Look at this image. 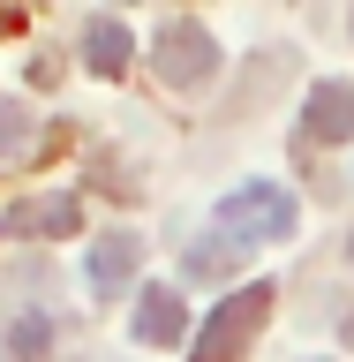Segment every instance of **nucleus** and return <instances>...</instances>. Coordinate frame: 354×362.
I'll return each mask as SVG.
<instances>
[{
  "label": "nucleus",
  "instance_id": "nucleus-1",
  "mask_svg": "<svg viewBox=\"0 0 354 362\" xmlns=\"http://www.w3.org/2000/svg\"><path fill=\"white\" fill-rule=\"evenodd\" d=\"M294 219H302V211H294V197L279 189V181H242V189L219 197V234L242 242V249L249 242H287Z\"/></svg>",
  "mask_w": 354,
  "mask_h": 362
},
{
  "label": "nucleus",
  "instance_id": "nucleus-2",
  "mask_svg": "<svg viewBox=\"0 0 354 362\" xmlns=\"http://www.w3.org/2000/svg\"><path fill=\"white\" fill-rule=\"evenodd\" d=\"M264 317H271V287H264V279H256V287H234L219 310L203 317L196 355H189V362H242V355H249V339L264 332Z\"/></svg>",
  "mask_w": 354,
  "mask_h": 362
},
{
  "label": "nucleus",
  "instance_id": "nucleus-3",
  "mask_svg": "<svg viewBox=\"0 0 354 362\" xmlns=\"http://www.w3.org/2000/svg\"><path fill=\"white\" fill-rule=\"evenodd\" d=\"M151 68H158L174 90H196V83H211L219 45H211V30H203V23L174 16V23H158V38H151Z\"/></svg>",
  "mask_w": 354,
  "mask_h": 362
},
{
  "label": "nucleus",
  "instance_id": "nucleus-4",
  "mask_svg": "<svg viewBox=\"0 0 354 362\" xmlns=\"http://www.w3.org/2000/svg\"><path fill=\"white\" fill-rule=\"evenodd\" d=\"M302 129H309L317 144H347V136H354V83H339V76L309 83V106H302Z\"/></svg>",
  "mask_w": 354,
  "mask_h": 362
},
{
  "label": "nucleus",
  "instance_id": "nucleus-5",
  "mask_svg": "<svg viewBox=\"0 0 354 362\" xmlns=\"http://www.w3.org/2000/svg\"><path fill=\"white\" fill-rule=\"evenodd\" d=\"M143 347H174L181 332H189V302H181L174 287H143L136 294V325H129Z\"/></svg>",
  "mask_w": 354,
  "mask_h": 362
},
{
  "label": "nucleus",
  "instance_id": "nucleus-6",
  "mask_svg": "<svg viewBox=\"0 0 354 362\" xmlns=\"http://www.w3.org/2000/svg\"><path fill=\"white\" fill-rule=\"evenodd\" d=\"M83 226V204L76 197H38V204H16V211H0V234L16 242V234H76Z\"/></svg>",
  "mask_w": 354,
  "mask_h": 362
},
{
  "label": "nucleus",
  "instance_id": "nucleus-7",
  "mask_svg": "<svg viewBox=\"0 0 354 362\" xmlns=\"http://www.w3.org/2000/svg\"><path fill=\"white\" fill-rule=\"evenodd\" d=\"M136 264H143V242H136V234H106V242H90V287L98 294H121L136 279Z\"/></svg>",
  "mask_w": 354,
  "mask_h": 362
},
{
  "label": "nucleus",
  "instance_id": "nucleus-8",
  "mask_svg": "<svg viewBox=\"0 0 354 362\" xmlns=\"http://www.w3.org/2000/svg\"><path fill=\"white\" fill-rule=\"evenodd\" d=\"M129 53H136L129 23H113V16H90V23H83V61L98 68V76H121V68H129Z\"/></svg>",
  "mask_w": 354,
  "mask_h": 362
},
{
  "label": "nucleus",
  "instance_id": "nucleus-9",
  "mask_svg": "<svg viewBox=\"0 0 354 362\" xmlns=\"http://www.w3.org/2000/svg\"><path fill=\"white\" fill-rule=\"evenodd\" d=\"M0 347H8V362H45V347H53V325H45V317H16Z\"/></svg>",
  "mask_w": 354,
  "mask_h": 362
},
{
  "label": "nucleus",
  "instance_id": "nucleus-10",
  "mask_svg": "<svg viewBox=\"0 0 354 362\" xmlns=\"http://www.w3.org/2000/svg\"><path fill=\"white\" fill-rule=\"evenodd\" d=\"M30 144H38V121H30L23 106H8V98H0V158L30 151Z\"/></svg>",
  "mask_w": 354,
  "mask_h": 362
},
{
  "label": "nucleus",
  "instance_id": "nucleus-11",
  "mask_svg": "<svg viewBox=\"0 0 354 362\" xmlns=\"http://www.w3.org/2000/svg\"><path fill=\"white\" fill-rule=\"evenodd\" d=\"M234 257H242V242H203V249H189V257H181V264H189V279H226V272H234Z\"/></svg>",
  "mask_w": 354,
  "mask_h": 362
},
{
  "label": "nucleus",
  "instance_id": "nucleus-12",
  "mask_svg": "<svg viewBox=\"0 0 354 362\" xmlns=\"http://www.w3.org/2000/svg\"><path fill=\"white\" fill-rule=\"evenodd\" d=\"M347 257H354V234H347Z\"/></svg>",
  "mask_w": 354,
  "mask_h": 362
}]
</instances>
